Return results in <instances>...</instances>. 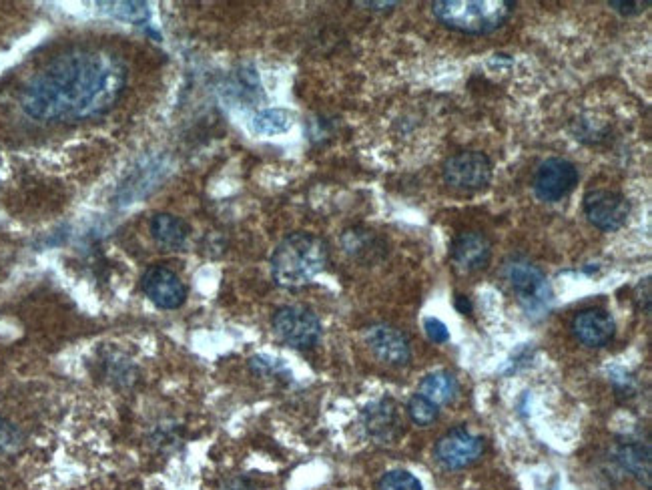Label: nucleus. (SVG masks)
<instances>
[{
    "instance_id": "f8f14e48",
    "label": "nucleus",
    "mask_w": 652,
    "mask_h": 490,
    "mask_svg": "<svg viewBox=\"0 0 652 490\" xmlns=\"http://www.w3.org/2000/svg\"><path fill=\"white\" fill-rule=\"evenodd\" d=\"M452 264L462 274L484 270L492 260V243L480 231H464L452 243Z\"/></svg>"
},
{
    "instance_id": "4468645a",
    "label": "nucleus",
    "mask_w": 652,
    "mask_h": 490,
    "mask_svg": "<svg viewBox=\"0 0 652 490\" xmlns=\"http://www.w3.org/2000/svg\"><path fill=\"white\" fill-rule=\"evenodd\" d=\"M572 332L584 346L602 348L614 338V320L604 310L588 308L574 316Z\"/></svg>"
},
{
    "instance_id": "20e7f679",
    "label": "nucleus",
    "mask_w": 652,
    "mask_h": 490,
    "mask_svg": "<svg viewBox=\"0 0 652 490\" xmlns=\"http://www.w3.org/2000/svg\"><path fill=\"white\" fill-rule=\"evenodd\" d=\"M506 280L528 316H544L552 304V288L542 270L528 260L516 258L504 268Z\"/></svg>"
},
{
    "instance_id": "1a4fd4ad",
    "label": "nucleus",
    "mask_w": 652,
    "mask_h": 490,
    "mask_svg": "<svg viewBox=\"0 0 652 490\" xmlns=\"http://www.w3.org/2000/svg\"><path fill=\"white\" fill-rule=\"evenodd\" d=\"M484 452V440L474 436L464 426L446 432L436 444V458L448 470L472 466Z\"/></svg>"
},
{
    "instance_id": "cd10ccee",
    "label": "nucleus",
    "mask_w": 652,
    "mask_h": 490,
    "mask_svg": "<svg viewBox=\"0 0 652 490\" xmlns=\"http://www.w3.org/2000/svg\"><path fill=\"white\" fill-rule=\"evenodd\" d=\"M362 7H368L372 11H392L394 7H398V3H358Z\"/></svg>"
},
{
    "instance_id": "c85d7f7f",
    "label": "nucleus",
    "mask_w": 652,
    "mask_h": 490,
    "mask_svg": "<svg viewBox=\"0 0 652 490\" xmlns=\"http://www.w3.org/2000/svg\"><path fill=\"white\" fill-rule=\"evenodd\" d=\"M456 308H458L462 314H466V310L470 312V302H468L464 296H458V298H456Z\"/></svg>"
},
{
    "instance_id": "a211bd4d",
    "label": "nucleus",
    "mask_w": 652,
    "mask_h": 490,
    "mask_svg": "<svg viewBox=\"0 0 652 490\" xmlns=\"http://www.w3.org/2000/svg\"><path fill=\"white\" fill-rule=\"evenodd\" d=\"M618 462L646 488H650V450L642 444H622L618 448Z\"/></svg>"
},
{
    "instance_id": "dca6fc26",
    "label": "nucleus",
    "mask_w": 652,
    "mask_h": 490,
    "mask_svg": "<svg viewBox=\"0 0 652 490\" xmlns=\"http://www.w3.org/2000/svg\"><path fill=\"white\" fill-rule=\"evenodd\" d=\"M149 227H151L153 239L167 250H181L191 233L189 225L181 217L171 215V213L153 215Z\"/></svg>"
},
{
    "instance_id": "aec40b11",
    "label": "nucleus",
    "mask_w": 652,
    "mask_h": 490,
    "mask_svg": "<svg viewBox=\"0 0 652 490\" xmlns=\"http://www.w3.org/2000/svg\"><path fill=\"white\" fill-rule=\"evenodd\" d=\"M99 7H103L111 17H115L117 21L123 23H131V25H147L151 19V11L147 3H99Z\"/></svg>"
},
{
    "instance_id": "a878e982",
    "label": "nucleus",
    "mask_w": 652,
    "mask_h": 490,
    "mask_svg": "<svg viewBox=\"0 0 652 490\" xmlns=\"http://www.w3.org/2000/svg\"><path fill=\"white\" fill-rule=\"evenodd\" d=\"M608 7L618 11L620 15H636L640 13V7H648V3H618V0H612Z\"/></svg>"
},
{
    "instance_id": "9b49d317",
    "label": "nucleus",
    "mask_w": 652,
    "mask_h": 490,
    "mask_svg": "<svg viewBox=\"0 0 652 490\" xmlns=\"http://www.w3.org/2000/svg\"><path fill=\"white\" fill-rule=\"evenodd\" d=\"M366 344L374 356L388 366H408L412 360V350L408 338L394 326L376 324L366 332Z\"/></svg>"
},
{
    "instance_id": "393cba45",
    "label": "nucleus",
    "mask_w": 652,
    "mask_h": 490,
    "mask_svg": "<svg viewBox=\"0 0 652 490\" xmlns=\"http://www.w3.org/2000/svg\"><path fill=\"white\" fill-rule=\"evenodd\" d=\"M424 330H426L428 338L432 342H436V344H444V342L450 340V332H448L446 324L440 322V320H436V318H426L424 320Z\"/></svg>"
},
{
    "instance_id": "ddd939ff",
    "label": "nucleus",
    "mask_w": 652,
    "mask_h": 490,
    "mask_svg": "<svg viewBox=\"0 0 652 490\" xmlns=\"http://www.w3.org/2000/svg\"><path fill=\"white\" fill-rule=\"evenodd\" d=\"M366 432L378 442H392L400 436L404 420L400 408L392 398L372 402L362 412Z\"/></svg>"
},
{
    "instance_id": "5701e85b",
    "label": "nucleus",
    "mask_w": 652,
    "mask_h": 490,
    "mask_svg": "<svg viewBox=\"0 0 652 490\" xmlns=\"http://www.w3.org/2000/svg\"><path fill=\"white\" fill-rule=\"evenodd\" d=\"M249 366H251V370L255 372V374H261V376H269V374H289L287 372V368H285V364L281 362V360H275V358H271V356H255V358H251V362H249Z\"/></svg>"
},
{
    "instance_id": "6e6552de",
    "label": "nucleus",
    "mask_w": 652,
    "mask_h": 490,
    "mask_svg": "<svg viewBox=\"0 0 652 490\" xmlns=\"http://www.w3.org/2000/svg\"><path fill=\"white\" fill-rule=\"evenodd\" d=\"M578 185V169L568 159H546L534 175V193L546 203L564 199Z\"/></svg>"
},
{
    "instance_id": "f03ea898",
    "label": "nucleus",
    "mask_w": 652,
    "mask_h": 490,
    "mask_svg": "<svg viewBox=\"0 0 652 490\" xmlns=\"http://www.w3.org/2000/svg\"><path fill=\"white\" fill-rule=\"evenodd\" d=\"M330 262V248L313 233L287 235L271 256V274L277 286L297 290L313 282Z\"/></svg>"
},
{
    "instance_id": "2eb2a0df",
    "label": "nucleus",
    "mask_w": 652,
    "mask_h": 490,
    "mask_svg": "<svg viewBox=\"0 0 652 490\" xmlns=\"http://www.w3.org/2000/svg\"><path fill=\"white\" fill-rule=\"evenodd\" d=\"M342 245L348 256L362 262H374L386 254V241L366 227L346 229L342 235Z\"/></svg>"
},
{
    "instance_id": "f3484780",
    "label": "nucleus",
    "mask_w": 652,
    "mask_h": 490,
    "mask_svg": "<svg viewBox=\"0 0 652 490\" xmlns=\"http://www.w3.org/2000/svg\"><path fill=\"white\" fill-rule=\"evenodd\" d=\"M458 392H460L458 380L454 378V374L444 370L428 374L420 384V394L432 400L434 404H450L456 400Z\"/></svg>"
},
{
    "instance_id": "7ed1b4c3",
    "label": "nucleus",
    "mask_w": 652,
    "mask_h": 490,
    "mask_svg": "<svg viewBox=\"0 0 652 490\" xmlns=\"http://www.w3.org/2000/svg\"><path fill=\"white\" fill-rule=\"evenodd\" d=\"M436 19L464 35H488L500 29L516 9L512 0H438L432 5Z\"/></svg>"
},
{
    "instance_id": "39448f33",
    "label": "nucleus",
    "mask_w": 652,
    "mask_h": 490,
    "mask_svg": "<svg viewBox=\"0 0 652 490\" xmlns=\"http://www.w3.org/2000/svg\"><path fill=\"white\" fill-rule=\"evenodd\" d=\"M275 336L291 348H313L321 338V322L315 312L303 306H283L271 320Z\"/></svg>"
},
{
    "instance_id": "9d476101",
    "label": "nucleus",
    "mask_w": 652,
    "mask_h": 490,
    "mask_svg": "<svg viewBox=\"0 0 652 490\" xmlns=\"http://www.w3.org/2000/svg\"><path fill=\"white\" fill-rule=\"evenodd\" d=\"M141 290L161 310H177L187 300L185 284L165 266H151L141 278Z\"/></svg>"
},
{
    "instance_id": "b1692460",
    "label": "nucleus",
    "mask_w": 652,
    "mask_h": 490,
    "mask_svg": "<svg viewBox=\"0 0 652 490\" xmlns=\"http://www.w3.org/2000/svg\"><path fill=\"white\" fill-rule=\"evenodd\" d=\"M21 446V432L7 420L0 418V450H15Z\"/></svg>"
},
{
    "instance_id": "4be33fe9",
    "label": "nucleus",
    "mask_w": 652,
    "mask_h": 490,
    "mask_svg": "<svg viewBox=\"0 0 652 490\" xmlns=\"http://www.w3.org/2000/svg\"><path fill=\"white\" fill-rule=\"evenodd\" d=\"M378 490H422V484L406 470H392L380 480Z\"/></svg>"
},
{
    "instance_id": "f257e3e1",
    "label": "nucleus",
    "mask_w": 652,
    "mask_h": 490,
    "mask_svg": "<svg viewBox=\"0 0 652 490\" xmlns=\"http://www.w3.org/2000/svg\"><path fill=\"white\" fill-rule=\"evenodd\" d=\"M127 87L125 63L101 49L55 57L23 89L21 107L37 121H83L111 111Z\"/></svg>"
},
{
    "instance_id": "bb28decb",
    "label": "nucleus",
    "mask_w": 652,
    "mask_h": 490,
    "mask_svg": "<svg viewBox=\"0 0 652 490\" xmlns=\"http://www.w3.org/2000/svg\"><path fill=\"white\" fill-rule=\"evenodd\" d=\"M223 490H255V486H253V482L249 478L235 476V478H231V480L225 482Z\"/></svg>"
},
{
    "instance_id": "0eeeda50",
    "label": "nucleus",
    "mask_w": 652,
    "mask_h": 490,
    "mask_svg": "<svg viewBox=\"0 0 652 490\" xmlns=\"http://www.w3.org/2000/svg\"><path fill=\"white\" fill-rule=\"evenodd\" d=\"M584 215L600 231H616L626 225L630 203L618 191L594 189L584 195Z\"/></svg>"
},
{
    "instance_id": "6ab92c4d",
    "label": "nucleus",
    "mask_w": 652,
    "mask_h": 490,
    "mask_svg": "<svg viewBox=\"0 0 652 490\" xmlns=\"http://www.w3.org/2000/svg\"><path fill=\"white\" fill-rule=\"evenodd\" d=\"M293 115L285 109H265L253 117V131L259 135H279L289 131Z\"/></svg>"
},
{
    "instance_id": "423d86ee",
    "label": "nucleus",
    "mask_w": 652,
    "mask_h": 490,
    "mask_svg": "<svg viewBox=\"0 0 652 490\" xmlns=\"http://www.w3.org/2000/svg\"><path fill=\"white\" fill-rule=\"evenodd\" d=\"M492 161L480 151L452 155L444 163V181L458 191H480L492 181Z\"/></svg>"
},
{
    "instance_id": "412c9836",
    "label": "nucleus",
    "mask_w": 652,
    "mask_h": 490,
    "mask_svg": "<svg viewBox=\"0 0 652 490\" xmlns=\"http://www.w3.org/2000/svg\"><path fill=\"white\" fill-rule=\"evenodd\" d=\"M408 414H410V418H412L414 424H418V426H430L432 422L438 420L440 410H438V404H434L432 400H428L422 394H416L408 402Z\"/></svg>"
}]
</instances>
